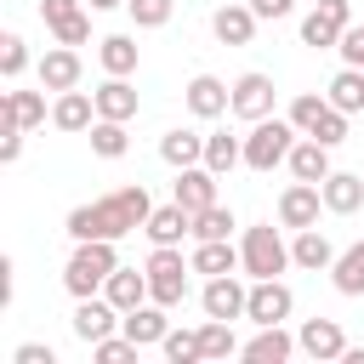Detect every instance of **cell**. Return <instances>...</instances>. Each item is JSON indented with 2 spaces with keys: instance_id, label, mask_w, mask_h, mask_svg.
<instances>
[{
  "instance_id": "60d3db41",
  "label": "cell",
  "mask_w": 364,
  "mask_h": 364,
  "mask_svg": "<svg viewBox=\"0 0 364 364\" xmlns=\"http://www.w3.org/2000/svg\"><path fill=\"white\" fill-rule=\"evenodd\" d=\"M23 68H28L23 34H6V40H0V74H6V80H23Z\"/></svg>"
},
{
  "instance_id": "74e56055",
  "label": "cell",
  "mask_w": 364,
  "mask_h": 364,
  "mask_svg": "<svg viewBox=\"0 0 364 364\" xmlns=\"http://www.w3.org/2000/svg\"><path fill=\"white\" fill-rule=\"evenodd\" d=\"M324 108H330V97H318V91H301V97L290 102V125H296L301 136H313V125L324 119Z\"/></svg>"
},
{
  "instance_id": "3957f363",
  "label": "cell",
  "mask_w": 364,
  "mask_h": 364,
  "mask_svg": "<svg viewBox=\"0 0 364 364\" xmlns=\"http://www.w3.org/2000/svg\"><path fill=\"white\" fill-rule=\"evenodd\" d=\"M239 267H245V279H279L296 262H290V245L279 239V228L273 222H256V228L239 233Z\"/></svg>"
},
{
  "instance_id": "8992f818",
  "label": "cell",
  "mask_w": 364,
  "mask_h": 364,
  "mask_svg": "<svg viewBox=\"0 0 364 364\" xmlns=\"http://www.w3.org/2000/svg\"><path fill=\"white\" fill-rule=\"evenodd\" d=\"M347 23H353V0H318V6L301 17V46L336 51V40L347 34Z\"/></svg>"
},
{
  "instance_id": "4fadbf2b",
  "label": "cell",
  "mask_w": 364,
  "mask_h": 364,
  "mask_svg": "<svg viewBox=\"0 0 364 364\" xmlns=\"http://www.w3.org/2000/svg\"><path fill=\"white\" fill-rule=\"evenodd\" d=\"M119 307L108 301V296H80V307H74V336L91 347V341H102V336H114L119 330Z\"/></svg>"
},
{
  "instance_id": "5bb4252c",
  "label": "cell",
  "mask_w": 364,
  "mask_h": 364,
  "mask_svg": "<svg viewBox=\"0 0 364 364\" xmlns=\"http://www.w3.org/2000/svg\"><path fill=\"white\" fill-rule=\"evenodd\" d=\"M256 11H250V0H228V6H216L210 11V34L222 40V46H250L256 40Z\"/></svg>"
},
{
  "instance_id": "cb8c5ba5",
  "label": "cell",
  "mask_w": 364,
  "mask_h": 364,
  "mask_svg": "<svg viewBox=\"0 0 364 364\" xmlns=\"http://www.w3.org/2000/svg\"><path fill=\"white\" fill-rule=\"evenodd\" d=\"M193 273H205V279H216V273H245L239 267V245L233 239H193Z\"/></svg>"
},
{
  "instance_id": "277c9868",
  "label": "cell",
  "mask_w": 364,
  "mask_h": 364,
  "mask_svg": "<svg viewBox=\"0 0 364 364\" xmlns=\"http://www.w3.org/2000/svg\"><path fill=\"white\" fill-rule=\"evenodd\" d=\"M296 142H301V131L290 125V114H284V119H279V114H267V119H256V125H250V136H245V165L267 176L273 165H284V159H290V148H296Z\"/></svg>"
},
{
  "instance_id": "4316f807",
  "label": "cell",
  "mask_w": 364,
  "mask_h": 364,
  "mask_svg": "<svg viewBox=\"0 0 364 364\" xmlns=\"http://www.w3.org/2000/svg\"><path fill=\"white\" fill-rule=\"evenodd\" d=\"M159 159L171 165V171H188V165H205V136L199 131H165L159 136Z\"/></svg>"
},
{
  "instance_id": "44dd1931",
  "label": "cell",
  "mask_w": 364,
  "mask_h": 364,
  "mask_svg": "<svg viewBox=\"0 0 364 364\" xmlns=\"http://www.w3.org/2000/svg\"><path fill=\"white\" fill-rule=\"evenodd\" d=\"M142 233H148V245H182V233H193V210H182L176 199L154 205L148 222H142Z\"/></svg>"
},
{
  "instance_id": "30bf717a",
  "label": "cell",
  "mask_w": 364,
  "mask_h": 364,
  "mask_svg": "<svg viewBox=\"0 0 364 364\" xmlns=\"http://www.w3.org/2000/svg\"><path fill=\"white\" fill-rule=\"evenodd\" d=\"M182 102H188L193 119H222V114H233V85L216 80V74H193L188 91H182Z\"/></svg>"
},
{
  "instance_id": "4dcf8cb0",
  "label": "cell",
  "mask_w": 364,
  "mask_h": 364,
  "mask_svg": "<svg viewBox=\"0 0 364 364\" xmlns=\"http://www.w3.org/2000/svg\"><path fill=\"white\" fill-rule=\"evenodd\" d=\"M205 165H210L216 176H228L233 165H245V136H233V131H210V136H205Z\"/></svg>"
},
{
  "instance_id": "e575fe53",
  "label": "cell",
  "mask_w": 364,
  "mask_h": 364,
  "mask_svg": "<svg viewBox=\"0 0 364 364\" xmlns=\"http://www.w3.org/2000/svg\"><path fill=\"white\" fill-rule=\"evenodd\" d=\"M233 228H239V222H233V210H228L222 199L193 216V239H233Z\"/></svg>"
},
{
  "instance_id": "9a60e30c",
  "label": "cell",
  "mask_w": 364,
  "mask_h": 364,
  "mask_svg": "<svg viewBox=\"0 0 364 364\" xmlns=\"http://www.w3.org/2000/svg\"><path fill=\"white\" fill-rule=\"evenodd\" d=\"M273 97H279V91H273V80H267V74H256V68L233 80V114H239V119H250V125L273 114Z\"/></svg>"
},
{
  "instance_id": "7a4b0ae2",
  "label": "cell",
  "mask_w": 364,
  "mask_h": 364,
  "mask_svg": "<svg viewBox=\"0 0 364 364\" xmlns=\"http://www.w3.org/2000/svg\"><path fill=\"white\" fill-rule=\"evenodd\" d=\"M119 267V250L114 239H74V256L63 262V290L80 301V296H102L108 273Z\"/></svg>"
},
{
  "instance_id": "f35d334b",
  "label": "cell",
  "mask_w": 364,
  "mask_h": 364,
  "mask_svg": "<svg viewBox=\"0 0 364 364\" xmlns=\"http://www.w3.org/2000/svg\"><path fill=\"white\" fill-rule=\"evenodd\" d=\"M125 11H131L136 28H165L171 11H176V0H125Z\"/></svg>"
},
{
  "instance_id": "f546056e",
  "label": "cell",
  "mask_w": 364,
  "mask_h": 364,
  "mask_svg": "<svg viewBox=\"0 0 364 364\" xmlns=\"http://www.w3.org/2000/svg\"><path fill=\"white\" fill-rule=\"evenodd\" d=\"M330 284H336L341 296H364V239L347 245V250H336V262H330Z\"/></svg>"
},
{
  "instance_id": "ac0fdd59",
  "label": "cell",
  "mask_w": 364,
  "mask_h": 364,
  "mask_svg": "<svg viewBox=\"0 0 364 364\" xmlns=\"http://www.w3.org/2000/svg\"><path fill=\"white\" fill-rule=\"evenodd\" d=\"M171 199L182 205V210H205V205H216V171L210 165H188V171H176V188H171Z\"/></svg>"
},
{
  "instance_id": "836d02e7",
  "label": "cell",
  "mask_w": 364,
  "mask_h": 364,
  "mask_svg": "<svg viewBox=\"0 0 364 364\" xmlns=\"http://www.w3.org/2000/svg\"><path fill=\"white\" fill-rule=\"evenodd\" d=\"M324 97H330L341 114H358V108H364V68H353V63H347V68L330 80V91H324Z\"/></svg>"
},
{
  "instance_id": "5b68a950",
  "label": "cell",
  "mask_w": 364,
  "mask_h": 364,
  "mask_svg": "<svg viewBox=\"0 0 364 364\" xmlns=\"http://www.w3.org/2000/svg\"><path fill=\"white\" fill-rule=\"evenodd\" d=\"M148 296L159 301V307H182L188 301V273H193V262H182V245H154V256H148Z\"/></svg>"
},
{
  "instance_id": "d590c367",
  "label": "cell",
  "mask_w": 364,
  "mask_h": 364,
  "mask_svg": "<svg viewBox=\"0 0 364 364\" xmlns=\"http://www.w3.org/2000/svg\"><path fill=\"white\" fill-rule=\"evenodd\" d=\"M199 347H205V358H233V353H239L233 324H228V318H205V324H199Z\"/></svg>"
},
{
  "instance_id": "2e32d148",
  "label": "cell",
  "mask_w": 364,
  "mask_h": 364,
  "mask_svg": "<svg viewBox=\"0 0 364 364\" xmlns=\"http://www.w3.org/2000/svg\"><path fill=\"white\" fill-rule=\"evenodd\" d=\"M91 97H97V119H125V125H131V119H136V108H142V102H136L131 74H108Z\"/></svg>"
},
{
  "instance_id": "8d00e7d4",
  "label": "cell",
  "mask_w": 364,
  "mask_h": 364,
  "mask_svg": "<svg viewBox=\"0 0 364 364\" xmlns=\"http://www.w3.org/2000/svg\"><path fill=\"white\" fill-rule=\"evenodd\" d=\"M159 353L171 358V364H199L205 358V347H199V330H165V341H159Z\"/></svg>"
},
{
  "instance_id": "d6a6232c",
  "label": "cell",
  "mask_w": 364,
  "mask_h": 364,
  "mask_svg": "<svg viewBox=\"0 0 364 364\" xmlns=\"http://www.w3.org/2000/svg\"><path fill=\"white\" fill-rule=\"evenodd\" d=\"M91 154H97V159H125V154H131L125 119H97V125H91Z\"/></svg>"
},
{
  "instance_id": "7dc6e473",
  "label": "cell",
  "mask_w": 364,
  "mask_h": 364,
  "mask_svg": "<svg viewBox=\"0 0 364 364\" xmlns=\"http://www.w3.org/2000/svg\"><path fill=\"white\" fill-rule=\"evenodd\" d=\"M91 11H114V6H125V0H85Z\"/></svg>"
},
{
  "instance_id": "e0dca14e",
  "label": "cell",
  "mask_w": 364,
  "mask_h": 364,
  "mask_svg": "<svg viewBox=\"0 0 364 364\" xmlns=\"http://www.w3.org/2000/svg\"><path fill=\"white\" fill-rule=\"evenodd\" d=\"M290 353H301V347L284 324H256V336L239 347V358H250V364H284Z\"/></svg>"
},
{
  "instance_id": "7402d4cb",
  "label": "cell",
  "mask_w": 364,
  "mask_h": 364,
  "mask_svg": "<svg viewBox=\"0 0 364 364\" xmlns=\"http://www.w3.org/2000/svg\"><path fill=\"white\" fill-rule=\"evenodd\" d=\"M171 307H159V301H142V307H131L125 318H119V330L136 341V347H159L165 341V330H171V318H165Z\"/></svg>"
},
{
  "instance_id": "b9f144b4",
  "label": "cell",
  "mask_w": 364,
  "mask_h": 364,
  "mask_svg": "<svg viewBox=\"0 0 364 364\" xmlns=\"http://www.w3.org/2000/svg\"><path fill=\"white\" fill-rule=\"evenodd\" d=\"M313 136H318L324 148H336V142H347V114H341V108L330 102V108H324V119L313 125Z\"/></svg>"
},
{
  "instance_id": "d4e9b609",
  "label": "cell",
  "mask_w": 364,
  "mask_h": 364,
  "mask_svg": "<svg viewBox=\"0 0 364 364\" xmlns=\"http://www.w3.org/2000/svg\"><path fill=\"white\" fill-rule=\"evenodd\" d=\"M284 165H290V176H296V182H324V176L336 171V165H330V148H324L318 136H301V142L290 148V159H284Z\"/></svg>"
},
{
  "instance_id": "603a6c76",
  "label": "cell",
  "mask_w": 364,
  "mask_h": 364,
  "mask_svg": "<svg viewBox=\"0 0 364 364\" xmlns=\"http://www.w3.org/2000/svg\"><path fill=\"white\" fill-rule=\"evenodd\" d=\"M0 125H17V131L46 125V85L40 91H6L0 97Z\"/></svg>"
},
{
  "instance_id": "ee69618b",
  "label": "cell",
  "mask_w": 364,
  "mask_h": 364,
  "mask_svg": "<svg viewBox=\"0 0 364 364\" xmlns=\"http://www.w3.org/2000/svg\"><path fill=\"white\" fill-rule=\"evenodd\" d=\"M17 159H23V131L0 125V165H17Z\"/></svg>"
},
{
  "instance_id": "f1b7e54d",
  "label": "cell",
  "mask_w": 364,
  "mask_h": 364,
  "mask_svg": "<svg viewBox=\"0 0 364 364\" xmlns=\"http://www.w3.org/2000/svg\"><path fill=\"white\" fill-rule=\"evenodd\" d=\"M102 296H108L119 313H131V307L154 301V296H148V273H136V267H114V273H108V284H102Z\"/></svg>"
},
{
  "instance_id": "ffe728a7",
  "label": "cell",
  "mask_w": 364,
  "mask_h": 364,
  "mask_svg": "<svg viewBox=\"0 0 364 364\" xmlns=\"http://www.w3.org/2000/svg\"><path fill=\"white\" fill-rule=\"evenodd\" d=\"M51 125L68 131V136H74V131H91V125H97V97H85L80 85H74V91H57V102H51Z\"/></svg>"
},
{
  "instance_id": "1f68e13d",
  "label": "cell",
  "mask_w": 364,
  "mask_h": 364,
  "mask_svg": "<svg viewBox=\"0 0 364 364\" xmlns=\"http://www.w3.org/2000/svg\"><path fill=\"white\" fill-rule=\"evenodd\" d=\"M97 63H102V74H136V40L131 34L97 40Z\"/></svg>"
},
{
  "instance_id": "d6986e66",
  "label": "cell",
  "mask_w": 364,
  "mask_h": 364,
  "mask_svg": "<svg viewBox=\"0 0 364 364\" xmlns=\"http://www.w3.org/2000/svg\"><path fill=\"white\" fill-rule=\"evenodd\" d=\"M80 74H85V63H80L74 46H51V51L40 57V85H46V91H74Z\"/></svg>"
},
{
  "instance_id": "484cf974",
  "label": "cell",
  "mask_w": 364,
  "mask_h": 364,
  "mask_svg": "<svg viewBox=\"0 0 364 364\" xmlns=\"http://www.w3.org/2000/svg\"><path fill=\"white\" fill-rule=\"evenodd\" d=\"M318 188H324V210H336V216H353L364 205V176L358 171H330Z\"/></svg>"
},
{
  "instance_id": "9c48e42d",
  "label": "cell",
  "mask_w": 364,
  "mask_h": 364,
  "mask_svg": "<svg viewBox=\"0 0 364 364\" xmlns=\"http://www.w3.org/2000/svg\"><path fill=\"white\" fill-rule=\"evenodd\" d=\"M40 17H46V28H51L57 46H85V40H91L85 0H40Z\"/></svg>"
},
{
  "instance_id": "bcb514c9",
  "label": "cell",
  "mask_w": 364,
  "mask_h": 364,
  "mask_svg": "<svg viewBox=\"0 0 364 364\" xmlns=\"http://www.w3.org/2000/svg\"><path fill=\"white\" fill-rule=\"evenodd\" d=\"M250 11H256L262 23H273V17H290V11H296V0H250Z\"/></svg>"
},
{
  "instance_id": "6da1fadb",
  "label": "cell",
  "mask_w": 364,
  "mask_h": 364,
  "mask_svg": "<svg viewBox=\"0 0 364 364\" xmlns=\"http://www.w3.org/2000/svg\"><path fill=\"white\" fill-rule=\"evenodd\" d=\"M148 210H154L148 188L142 182H125V188H114V193H102L91 205H74L63 216V233L68 239H125V233H136L148 222Z\"/></svg>"
},
{
  "instance_id": "7c38bea8",
  "label": "cell",
  "mask_w": 364,
  "mask_h": 364,
  "mask_svg": "<svg viewBox=\"0 0 364 364\" xmlns=\"http://www.w3.org/2000/svg\"><path fill=\"white\" fill-rule=\"evenodd\" d=\"M296 347H301L307 358H318V364H336V358L347 353V330H341L336 318H301Z\"/></svg>"
},
{
  "instance_id": "7bdbcfd3",
  "label": "cell",
  "mask_w": 364,
  "mask_h": 364,
  "mask_svg": "<svg viewBox=\"0 0 364 364\" xmlns=\"http://www.w3.org/2000/svg\"><path fill=\"white\" fill-rule=\"evenodd\" d=\"M336 51H341V63L364 68V23H347V34L336 40Z\"/></svg>"
},
{
  "instance_id": "ba28073f",
  "label": "cell",
  "mask_w": 364,
  "mask_h": 364,
  "mask_svg": "<svg viewBox=\"0 0 364 364\" xmlns=\"http://www.w3.org/2000/svg\"><path fill=\"white\" fill-rule=\"evenodd\" d=\"M318 210H324V188L318 182H290L279 193V228H290V233L318 228Z\"/></svg>"
},
{
  "instance_id": "ab89813d",
  "label": "cell",
  "mask_w": 364,
  "mask_h": 364,
  "mask_svg": "<svg viewBox=\"0 0 364 364\" xmlns=\"http://www.w3.org/2000/svg\"><path fill=\"white\" fill-rule=\"evenodd\" d=\"M91 353H97L102 364H131V358H136L142 347H136V341H131V336L119 330V336H102V341H91Z\"/></svg>"
},
{
  "instance_id": "83f0119b",
  "label": "cell",
  "mask_w": 364,
  "mask_h": 364,
  "mask_svg": "<svg viewBox=\"0 0 364 364\" xmlns=\"http://www.w3.org/2000/svg\"><path fill=\"white\" fill-rule=\"evenodd\" d=\"M290 262H296V267H307V273H330V262H336V245H330L318 228H301V233L290 239Z\"/></svg>"
},
{
  "instance_id": "52a82bcc",
  "label": "cell",
  "mask_w": 364,
  "mask_h": 364,
  "mask_svg": "<svg viewBox=\"0 0 364 364\" xmlns=\"http://www.w3.org/2000/svg\"><path fill=\"white\" fill-rule=\"evenodd\" d=\"M199 307H205V318H245V307H250V284L239 279V273H216V279H205V290H199Z\"/></svg>"
},
{
  "instance_id": "f6af8a7d",
  "label": "cell",
  "mask_w": 364,
  "mask_h": 364,
  "mask_svg": "<svg viewBox=\"0 0 364 364\" xmlns=\"http://www.w3.org/2000/svg\"><path fill=\"white\" fill-rule=\"evenodd\" d=\"M11 364H57V353H51L46 341H23V347L11 353Z\"/></svg>"
},
{
  "instance_id": "8fae6325",
  "label": "cell",
  "mask_w": 364,
  "mask_h": 364,
  "mask_svg": "<svg viewBox=\"0 0 364 364\" xmlns=\"http://www.w3.org/2000/svg\"><path fill=\"white\" fill-rule=\"evenodd\" d=\"M290 307H296V296L284 279H250V307H245L250 324H284Z\"/></svg>"
}]
</instances>
